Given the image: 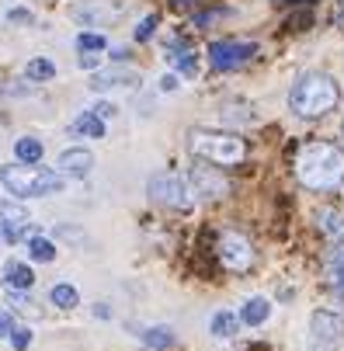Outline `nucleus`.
<instances>
[{
    "instance_id": "obj_1",
    "label": "nucleus",
    "mask_w": 344,
    "mask_h": 351,
    "mask_svg": "<svg viewBox=\"0 0 344 351\" xmlns=\"http://www.w3.org/2000/svg\"><path fill=\"white\" fill-rule=\"evenodd\" d=\"M296 178L310 191H337L344 184V149L337 143H303L296 149Z\"/></svg>"
},
{
    "instance_id": "obj_2",
    "label": "nucleus",
    "mask_w": 344,
    "mask_h": 351,
    "mask_svg": "<svg viewBox=\"0 0 344 351\" xmlns=\"http://www.w3.org/2000/svg\"><path fill=\"white\" fill-rule=\"evenodd\" d=\"M341 101V87L330 73H303L288 90V108L299 119H323L327 112H334Z\"/></svg>"
},
{
    "instance_id": "obj_3",
    "label": "nucleus",
    "mask_w": 344,
    "mask_h": 351,
    "mask_svg": "<svg viewBox=\"0 0 344 351\" xmlns=\"http://www.w3.org/2000/svg\"><path fill=\"white\" fill-rule=\"evenodd\" d=\"M188 149L199 160L216 164V167H236L247 160V139L236 132H223V129H191Z\"/></svg>"
},
{
    "instance_id": "obj_4",
    "label": "nucleus",
    "mask_w": 344,
    "mask_h": 351,
    "mask_svg": "<svg viewBox=\"0 0 344 351\" xmlns=\"http://www.w3.org/2000/svg\"><path fill=\"white\" fill-rule=\"evenodd\" d=\"M0 184L14 198H49L66 188V178L60 171H45L38 164H8V167H0Z\"/></svg>"
},
{
    "instance_id": "obj_5",
    "label": "nucleus",
    "mask_w": 344,
    "mask_h": 351,
    "mask_svg": "<svg viewBox=\"0 0 344 351\" xmlns=\"http://www.w3.org/2000/svg\"><path fill=\"white\" fill-rule=\"evenodd\" d=\"M146 195L153 198L157 206H167V209H191L195 206V191L184 178L171 174V171H160L150 178V184H146Z\"/></svg>"
},
{
    "instance_id": "obj_6",
    "label": "nucleus",
    "mask_w": 344,
    "mask_h": 351,
    "mask_svg": "<svg viewBox=\"0 0 344 351\" xmlns=\"http://www.w3.org/2000/svg\"><path fill=\"white\" fill-rule=\"evenodd\" d=\"M216 258L226 271H247L254 265V243L236 230H223L216 240Z\"/></svg>"
},
{
    "instance_id": "obj_7",
    "label": "nucleus",
    "mask_w": 344,
    "mask_h": 351,
    "mask_svg": "<svg viewBox=\"0 0 344 351\" xmlns=\"http://www.w3.org/2000/svg\"><path fill=\"white\" fill-rule=\"evenodd\" d=\"M129 11V0H84L70 11V18L84 28H105V25H115L122 21Z\"/></svg>"
},
{
    "instance_id": "obj_8",
    "label": "nucleus",
    "mask_w": 344,
    "mask_h": 351,
    "mask_svg": "<svg viewBox=\"0 0 344 351\" xmlns=\"http://www.w3.org/2000/svg\"><path fill=\"white\" fill-rule=\"evenodd\" d=\"M258 56V42H236V38H216L209 45V63L216 70H236Z\"/></svg>"
},
{
    "instance_id": "obj_9",
    "label": "nucleus",
    "mask_w": 344,
    "mask_h": 351,
    "mask_svg": "<svg viewBox=\"0 0 344 351\" xmlns=\"http://www.w3.org/2000/svg\"><path fill=\"white\" fill-rule=\"evenodd\" d=\"M310 341H313V351H337L344 344V317L330 310H317L310 320Z\"/></svg>"
},
{
    "instance_id": "obj_10",
    "label": "nucleus",
    "mask_w": 344,
    "mask_h": 351,
    "mask_svg": "<svg viewBox=\"0 0 344 351\" xmlns=\"http://www.w3.org/2000/svg\"><path fill=\"white\" fill-rule=\"evenodd\" d=\"M32 233H38V230L32 226V216L21 206V198H8V202H0V237H4L8 243H21Z\"/></svg>"
},
{
    "instance_id": "obj_11",
    "label": "nucleus",
    "mask_w": 344,
    "mask_h": 351,
    "mask_svg": "<svg viewBox=\"0 0 344 351\" xmlns=\"http://www.w3.org/2000/svg\"><path fill=\"white\" fill-rule=\"evenodd\" d=\"M191 191L202 198H223L230 191V181L212 167H191Z\"/></svg>"
},
{
    "instance_id": "obj_12",
    "label": "nucleus",
    "mask_w": 344,
    "mask_h": 351,
    "mask_svg": "<svg viewBox=\"0 0 344 351\" xmlns=\"http://www.w3.org/2000/svg\"><path fill=\"white\" fill-rule=\"evenodd\" d=\"M60 174H70V178H87L94 171V154L84 146H66L60 154Z\"/></svg>"
},
{
    "instance_id": "obj_13",
    "label": "nucleus",
    "mask_w": 344,
    "mask_h": 351,
    "mask_svg": "<svg viewBox=\"0 0 344 351\" xmlns=\"http://www.w3.org/2000/svg\"><path fill=\"white\" fill-rule=\"evenodd\" d=\"M132 84H139V73L136 70H129V66H115V70H101V73H94L90 77V90H97V94H105V90H115V87H132Z\"/></svg>"
},
{
    "instance_id": "obj_14",
    "label": "nucleus",
    "mask_w": 344,
    "mask_h": 351,
    "mask_svg": "<svg viewBox=\"0 0 344 351\" xmlns=\"http://www.w3.org/2000/svg\"><path fill=\"white\" fill-rule=\"evenodd\" d=\"M240 324L243 327H261V324H268V317H271V299H265V295H251L247 303L240 306Z\"/></svg>"
},
{
    "instance_id": "obj_15",
    "label": "nucleus",
    "mask_w": 344,
    "mask_h": 351,
    "mask_svg": "<svg viewBox=\"0 0 344 351\" xmlns=\"http://www.w3.org/2000/svg\"><path fill=\"white\" fill-rule=\"evenodd\" d=\"M327 285L344 303V243H334L330 254H327Z\"/></svg>"
},
{
    "instance_id": "obj_16",
    "label": "nucleus",
    "mask_w": 344,
    "mask_h": 351,
    "mask_svg": "<svg viewBox=\"0 0 344 351\" xmlns=\"http://www.w3.org/2000/svg\"><path fill=\"white\" fill-rule=\"evenodd\" d=\"M4 285H8V289H18V292H32L35 271H32L25 261H8V265H4Z\"/></svg>"
},
{
    "instance_id": "obj_17",
    "label": "nucleus",
    "mask_w": 344,
    "mask_h": 351,
    "mask_svg": "<svg viewBox=\"0 0 344 351\" xmlns=\"http://www.w3.org/2000/svg\"><path fill=\"white\" fill-rule=\"evenodd\" d=\"M139 341H143V348H150V351H171L177 344V337H174L171 327H146L139 334Z\"/></svg>"
},
{
    "instance_id": "obj_18",
    "label": "nucleus",
    "mask_w": 344,
    "mask_h": 351,
    "mask_svg": "<svg viewBox=\"0 0 344 351\" xmlns=\"http://www.w3.org/2000/svg\"><path fill=\"white\" fill-rule=\"evenodd\" d=\"M236 330H240V317H236V313H230V310L212 313V320H209V334H212V337L230 341V337H236Z\"/></svg>"
},
{
    "instance_id": "obj_19",
    "label": "nucleus",
    "mask_w": 344,
    "mask_h": 351,
    "mask_svg": "<svg viewBox=\"0 0 344 351\" xmlns=\"http://www.w3.org/2000/svg\"><path fill=\"white\" fill-rule=\"evenodd\" d=\"M25 247H28V258L32 261H38V265H49V261H56V243L53 240H45V237H38V233H32L28 240H25Z\"/></svg>"
},
{
    "instance_id": "obj_20",
    "label": "nucleus",
    "mask_w": 344,
    "mask_h": 351,
    "mask_svg": "<svg viewBox=\"0 0 344 351\" xmlns=\"http://www.w3.org/2000/svg\"><path fill=\"white\" fill-rule=\"evenodd\" d=\"M42 154H45V146H42V139H35V136H21V139L14 143V157H18V164H38Z\"/></svg>"
},
{
    "instance_id": "obj_21",
    "label": "nucleus",
    "mask_w": 344,
    "mask_h": 351,
    "mask_svg": "<svg viewBox=\"0 0 344 351\" xmlns=\"http://www.w3.org/2000/svg\"><path fill=\"white\" fill-rule=\"evenodd\" d=\"M73 132L77 136H87V139H105V122L97 119L94 112H80L73 119Z\"/></svg>"
},
{
    "instance_id": "obj_22",
    "label": "nucleus",
    "mask_w": 344,
    "mask_h": 351,
    "mask_svg": "<svg viewBox=\"0 0 344 351\" xmlns=\"http://www.w3.org/2000/svg\"><path fill=\"white\" fill-rule=\"evenodd\" d=\"M49 299H53V306H60V310H77L80 306V292L73 285H66V282L49 289Z\"/></svg>"
},
{
    "instance_id": "obj_23",
    "label": "nucleus",
    "mask_w": 344,
    "mask_h": 351,
    "mask_svg": "<svg viewBox=\"0 0 344 351\" xmlns=\"http://www.w3.org/2000/svg\"><path fill=\"white\" fill-rule=\"evenodd\" d=\"M171 63L177 66V73L181 77H199V53L195 49H177V53H171Z\"/></svg>"
},
{
    "instance_id": "obj_24",
    "label": "nucleus",
    "mask_w": 344,
    "mask_h": 351,
    "mask_svg": "<svg viewBox=\"0 0 344 351\" xmlns=\"http://www.w3.org/2000/svg\"><path fill=\"white\" fill-rule=\"evenodd\" d=\"M25 77H28L32 84H45V80H53V77H56V63H53V60H45V56H38V60H28V66H25Z\"/></svg>"
},
{
    "instance_id": "obj_25",
    "label": "nucleus",
    "mask_w": 344,
    "mask_h": 351,
    "mask_svg": "<svg viewBox=\"0 0 344 351\" xmlns=\"http://www.w3.org/2000/svg\"><path fill=\"white\" fill-rule=\"evenodd\" d=\"M108 38L101 32H80L77 35V53H105Z\"/></svg>"
},
{
    "instance_id": "obj_26",
    "label": "nucleus",
    "mask_w": 344,
    "mask_h": 351,
    "mask_svg": "<svg viewBox=\"0 0 344 351\" xmlns=\"http://www.w3.org/2000/svg\"><path fill=\"white\" fill-rule=\"evenodd\" d=\"M8 303L18 310V313H32V317H42V310L35 306V299L28 292H18V289H8Z\"/></svg>"
},
{
    "instance_id": "obj_27",
    "label": "nucleus",
    "mask_w": 344,
    "mask_h": 351,
    "mask_svg": "<svg viewBox=\"0 0 344 351\" xmlns=\"http://www.w3.org/2000/svg\"><path fill=\"white\" fill-rule=\"evenodd\" d=\"M317 223H320V230H323L327 237H341V233H344V219H341V213H334V209H320Z\"/></svg>"
},
{
    "instance_id": "obj_28",
    "label": "nucleus",
    "mask_w": 344,
    "mask_h": 351,
    "mask_svg": "<svg viewBox=\"0 0 344 351\" xmlns=\"http://www.w3.org/2000/svg\"><path fill=\"white\" fill-rule=\"evenodd\" d=\"M157 25H160V18H157V14H146V18H143V21L136 25V32H132V38H136L139 45H143V42H150V38L157 35Z\"/></svg>"
},
{
    "instance_id": "obj_29",
    "label": "nucleus",
    "mask_w": 344,
    "mask_h": 351,
    "mask_svg": "<svg viewBox=\"0 0 344 351\" xmlns=\"http://www.w3.org/2000/svg\"><path fill=\"white\" fill-rule=\"evenodd\" d=\"M11 348L14 351H28L32 348V341H35V334H32V327H11Z\"/></svg>"
},
{
    "instance_id": "obj_30",
    "label": "nucleus",
    "mask_w": 344,
    "mask_h": 351,
    "mask_svg": "<svg viewBox=\"0 0 344 351\" xmlns=\"http://www.w3.org/2000/svg\"><path fill=\"white\" fill-rule=\"evenodd\" d=\"M226 14H230L226 8H212V11H202V14H195V28H206V25H212V21L226 18Z\"/></svg>"
},
{
    "instance_id": "obj_31",
    "label": "nucleus",
    "mask_w": 344,
    "mask_h": 351,
    "mask_svg": "<svg viewBox=\"0 0 344 351\" xmlns=\"http://www.w3.org/2000/svg\"><path fill=\"white\" fill-rule=\"evenodd\" d=\"M8 21H14V25H35V14L28 11V8H8V14H4Z\"/></svg>"
},
{
    "instance_id": "obj_32",
    "label": "nucleus",
    "mask_w": 344,
    "mask_h": 351,
    "mask_svg": "<svg viewBox=\"0 0 344 351\" xmlns=\"http://www.w3.org/2000/svg\"><path fill=\"white\" fill-rule=\"evenodd\" d=\"M90 112H94L97 119H101V122H108V119H115V112H119V108H115L112 101H97V105H94Z\"/></svg>"
},
{
    "instance_id": "obj_33",
    "label": "nucleus",
    "mask_w": 344,
    "mask_h": 351,
    "mask_svg": "<svg viewBox=\"0 0 344 351\" xmlns=\"http://www.w3.org/2000/svg\"><path fill=\"white\" fill-rule=\"evenodd\" d=\"M97 63H101V53H80L77 56V66L80 70H97Z\"/></svg>"
},
{
    "instance_id": "obj_34",
    "label": "nucleus",
    "mask_w": 344,
    "mask_h": 351,
    "mask_svg": "<svg viewBox=\"0 0 344 351\" xmlns=\"http://www.w3.org/2000/svg\"><path fill=\"white\" fill-rule=\"evenodd\" d=\"M177 87H181V84H177V73H164V77H160V90H164V94H174Z\"/></svg>"
},
{
    "instance_id": "obj_35",
    "label": "nucleus",
    "mask_w": 344,
    "mask_h": 351,
    "mask_svg": "<svg viewBox=\"0 0 344 351\" xmlns=\"http://www.w3.org/2000/svg\"><path fill=\"white\" fill-rule=\"evenodd\" d=\"M11 327H14L11 313H4V310H0V337H8V334H11Z\"/></svg>"
},
{
    "instance_id": "obj_36",
    "label": "nucleus",
    "mask_w": 344,
    "mask_h": 351,
    "mask_svg": "<svg viewBox=\"0 0 344 351\" xmlns=\"http://www.w3.org/2000/svg\"><path fill=\"white\" fill-rule=\"evenodd\" d=\"M313 21V14L306 11V14H296V18H288V28H303V25H310Z\"/></svg>"
},
{
    "instance_id": "obj_37",
    "label": "nucleus",
    "mask_w": 344,
    "mask_h": 351,
    "mask_svg": "<svg viewBox=\"0 0 344 351\" xmlns=\"http://www.w3.org/2000/svg\"><path fill=\"white\" fill-rule=\"evenodd\" d=\"M94 317H101V320H108V317H112V310H108L105 303H97V306H94Z\"/></svg>"
},
{
    "instance_id": "obj_38",
    "label": "nucleus",
    "mask_w": 344,
    "mask_h": 351,
    "mask_svg": "<svg viewBox=\"0 0 344 351\" xmlns=\"http://www.w3.org/2000/svg\"><path fill=\"white\" fill-rule=\"evenodd\" d=\"M112 60H115V63H122V60H129V53H125V49H115V53H112Z\"/></svg>"
},
{
    "instance_id": "obj_39",
    "label": "nucleus",
    "mask_w": 344,
    "mask_h": 351,
    "mask_svg": "<svg viewBox=\"0 0 344 351\" xmlns=\"http://www.w3.org/2000/svg\"><path fill=\"white\" fill-rule=\"evenodd\" d=\"M275 4H310V0H275Z\"/></svg>"
},
{
    "instance_id": "obj_40",
    "label": "nucleus",
    "mask_w": 344,
    "mask_h": 351,
    "mask_svg": "<svg viewBox=\"0 0 344 351\" xmlns=\"http://www.w3.org/2000/svg\"><path fill=\"white\" fill-rule=\"evenodd\" d=\"M181 4H191V0H181Z\"/></svg>"
},
{
    "instance_id": "obj_41",
    "label": "nucleus",
    "mask_w": 344,
    "mask_h": 351,
    "mask_svg": "<svg viewBox=\"0 0 344 351\" xmlns=\"http://www.w3.org/2000/svg\"><path fill=\"white\" fill-rule=\"evenodd\" d=\"M341 4H344V0H341Z\"/></svg>"
}]
</instances>
